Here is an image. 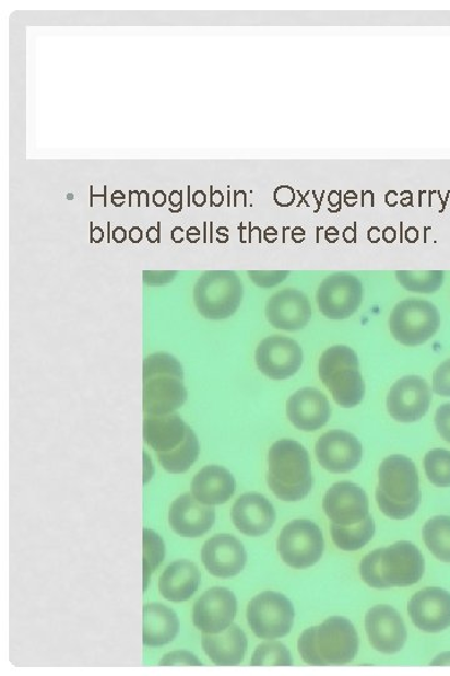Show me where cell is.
<instances>
[{
    "instance_id": "cell-1",
    "label": "cell",
    "mask_w": 450,
    "mask_h": 676,
    "mask_svg": "<svg viewBox=\"0 0 450 676\" xmlns=\"http://www.w3.org/2000/svg\"><path fill=\"white\" fill-rule=\"evenodd\" d=\"M376 491L378 506L391 518L404 520L421 505L419 475L410 457L392 455L379 467Z\"/></svg>"
},
{
    "instance_id": "cell-2",
    "label": "cell",
    "mask_w": 450,
    "mask_h": 676,
    "mask_svg": "<svg viewBox=\"0 0 450 676\" xmlns=\"http://www.w3.org/2000/svg\"><path fill=\"white\" fill-rule=\"evenodd\" d=\"M359 638L353 623L344 618L327 619L319 627L307 629L299 638L298 650L308 665L340 666L357 656Z\"/></svg>"
},
{
    "instance_id": "cell-3",
    "label": "cell",
    "mask_w": 450,
    "mask_h": 676,
    "mask_svg": "<svg viewBox=\"0 0 450 676\" xmlns=\"http://www.w3.org/2000/svg\"><path fill=\"white\" fill-rule=\"evenodd\" d=\"M268 487L283 501H299L313 487L308 451L299 442L282 439L268 453Z\"/></svg>"
},
{
    "instance_id": "cell-4",
    "label": "cell",
    "mask_w": 450,
    "mask_h": 676,
    "mask_svg": "<svg viewBox=\"0 0 450 676\" xmlns=\"http://www.w3.org/2000/svg\"><path fill=\"white\" fill-rule=\"evenodd\" d=\"M319 377L333 400L345 409L358 406L366 395L356 351L345 345L327 349L319 359Z\"/></svg>"
},
{
    "instance_id": "cell-5",
    "label": "cell",
    "mask_w": 450,
    "mask_h": 676,
    "mask_svg": "<svg viewBox=\"0 0 450 676\" xmlns=\"http://www.w3.org/2000/svg\"><path fill=\"white\" fill-rule=\"evenodd\" d=\"M440 324L438 308L422 299H406L398 303L388 319L389 331L394 340L406 348H417L428 342L437 334Z\"/></svg>"
},
{
    "instance_id": "cell-6",
    "label": "cell",
    "mask_w": 450,
    "mask_h": 676,
    "mask_svg": "<svg viewBox=\"0 0 450 676\" xmlns=\"http://www.w3.org/2000/svg\"><path fill=\"white\" fill-rule=\"evenodd\" d=\"M244 301V284L236 273H205L194 289L197 311L206 319H227L236 314Z\"/></svg>"
},
{
    "instance_id": "cell-7",
    "label": "cell",
    "mask_w": 450,
    "mask_h": 676,
    "mask_svg": "<svg viewBox=\"0 0 450 676\" xmlns=\"http://www.w3.org/2000/svg\"><path fill=\"white\" fill-rule=\"evenodd\" d=\"M276 548L283 561L291 568L313 567L324 551L322 531L310 520H294L283 528Z\"/></svg>"
},
{
    "instance_id": "cell-8",
    "label": "cell",
    "mask_w": 450,
    "mask_h": 676,
    "mask_svg": "<svg viewBox=\"0 0 450 676\" xmlns=\"http://www.w3.org/2000/svg\"><path fill=\"white\" fill-rule=\"evenodd\" d=\"M247 619L258 638L280 639L288 636L293 628V604L281 593L264 592L249 603Z\"/></svg>"
},
{
    "instance_id": "cell-9",
    "label": "cell",
    "mask_w": 450,
    "mask_h": 676,
    "mask_svg": "<svg viewBox=\"0 0 450 676\" xmlns=\"http://www.w3.org/2000/svg\"><path fill=\"white\" fill-rule=\"evenodd\" d=\"M363 285L356 276L335 273L327 277L317 291V305L329 319H347L359 310Z\"/></svg>"
},
{
    "instance_id": "cell-10",
    "label": "cell",
    "mask_w": 450,
    "mask_h": 676,
    "mask_svg": "<svg viewBox=\"0 0 450 676\" xmlns=\"http://www.w3.org/2000/svg\"><path fill=\"white\" fill-rule=\"evenodd\" d=\"M303 359L300 345L287 336L267 337L256 350L258 370L272 380H287L296 375Z\"/></svg>"
},
{
    "instance_id": "cell-11",
    "label": "cell",
    "mask_w": 450,
    "mask_h": 676,
    "mask_svg": "<svg viewBox=\"0 0 450 676\" xmlns=\"http://www.w3.org/2000/svg\"><path fill=\"white\" fill-rule=\"evenodd\" d=\"M431 404V389L421 376H405L389 389L387 410L398 422L411 423L426 416Z\"/></svg>"
},
{
    "instance_id": "cell-12",
    "label": "cell",
    "mask_w": 450,
    "mask_h": 676,
    "mask_svg": "<svg viewBox=\"0 0 450 676\" xmlns=\"http://www.w3.org/2000/svg\"><path fill=\"white\" fill-rule=\"evenodd\" d=\"M318 463L332 474H347L357 469L362 462L363 448L353 433L331 430L317 441Z\"/></svg>"
},
{
    "instance_id": "cell-13",
    "label": "cell",
    "mask_w": 450,
    "mask_h": 676,
    "mask_svg": "<svg viewBox=\"0 0 450 676\" xmlns=\"http://www.w3.org/2000/svg\"><path fill=\"white\" fill-rule=\"evenodd\" d=\"M237 614V597L228 588L213 587L194 605L193 621L203 634H220L228 629Z\"/></svg>"
},
{
    "instance_id": "cell-14",
    "label": "cell",
    "mask_w": 450,
    "mask_h": 676,
    "mask_svg": "<svg viewBox=\"0 0 450 676\" xmlns=\"http://www.w3.org/2000/svg\"><path fill=\"white\" fill-rule=\"evenodd\" d=\"M421 550L410 541L395 543L382 550V570L391 587H406L417 584L424 574Z\"/></svg>"
},
{
    "instance_id": "cell-15",
    "label": "cell",
    "mask_w": 450,
    "mask_h": 676,
    "mask_svg": "<svg viewBox=\"0 0 450 676\" xmlns=\"http://www.w3.org/2000/svg\"><path fill=\"white\" fill-rule=\"evenodd\" d=\"M366 630L371 646L383 654L401 652L408 638L401 615L389 605H377L367 613Z\"/></svg>"
},
{
    "instance_id": "cell-16",
    "label": "cell",
    "mask_w": 450,
    "mask_h": 676,
    "mask_svg": "<svg viewBox=\"0 0 450 676\" xmlns=\"http://www.w3.org/2000/svg\"><path fill=\"white\" fill-rule=\"evenodd\" d=\"M324 513L338 525H356L369 516V501L365 490L352 482H338L323 500Z\"/></svg>"
},
{
    "instance_id": "cell-17",
    "label": "cell",
    "mask_w": 450,
    "mask_h": 676,
    "mask_svg": "<svg viewBox=\"0 0 450 676\" xmlns=\"http://www.w3.org/2000/svg\"><path fill=\"white\" fill-rule=\"evenodd\" d=\"M248 555L244 544L229 534H220L208 540L202 549V561L208 573L221 579L237 576L244 571Z\"/></svg>"
},
{
    "instance_id": "cell-18",
    "label": "cell",
    "mask_w": 450,
    "mask_h": 676,
    "mask_svg": "<svg viewBox=\"0 0 450 676\" xmlns=\"http://www.w3.org/2000/svg\"><path fill=\"white\" fill-rule=\"evenodd\" d=\"M265 317L268 323L281 331H299L310 323V301L298 290H282L268 300Z\"/></svg>"
},
{
    "instance_id": "cell-19",
    "label": "cell",
    "mask_w": 450,
    "mask_h": 676,
    "mask_svg": "<svg viewBox=\"0 0 450 676\" xmlns=\"http://www.w3.org/2000/svg\"><path fill=\"white\" fill-rule=\"evenodd\" d=\"M408 611L415 627L426 632H440L450 627V594L443 588L428 587L415 594Z\"/></svg>"
},
{
    "instance_id": "cell-20",
    "label": "cell",
    "mask_w": 450,
    "mask_h": 676,
    "mask_svg": "<svg viewBox=\"0 0 450 676\" xmlns=\"http://www.w3.org/2000/svg\"><path fill=\"white\" fill-rule=\"evenodd\" d=\"M331 405L327 396L313 387H305L293 394L287 401L288 420L301 431L322 429L331 419Z\"/></svg>"
},
{
    "instance_id": "cell-21",
    "label": "cell",
    "mask_w": 450,
    "mask_h": 676,
    "mask_svg": "<svg viewBox=\"0 0 450 676\" xmlns=\"http://www.w3.org/2000/svg\"><path fill=\"white\" fill-rule=\"evenodd\" d=\"M169 523L178 535L194 539L211 531L215 523V510L198 501L193 493H185L173 502Z\"/></svg>"
},
{
    "instance_id": "cell-22",
    "label": "cell",
    "mask_w": 450,
    "mask_h": 676,
    "mask_svg": "<svg viewBox=\"0 0 450 676\" xmlns=\"http://www.w3.org/2000/svg\"><path fill=\"white\" fill-rule=\"evenodd\" d=\"M232 518L240 533L257 537L271 531L276 514L271 502L261 493L249 492L236 501Z\"/></svg>"
},
{
    "instance_id": "cell-23",
    "label": "cell",
    "mask_w": 450,
    "mask_h": 676,
    "mask_svg": "<svg viewBox=\"0 0 450 676\" xmlns=\"http://www.w3.org/2000/svg\"><path fill=\"white\" fill-rule=\"evenodd\" d=\"M188 392L183 380L173 376H157L144 383L143 409L145 416L169 415L183 406Z\"/></svg>"
},
{
    "instance_id": "cell-24",
    "label": "cell",
    "mask_w": 450,
    "mask_h": 676,
    "mask_svg": "<svg viewBox=\"0 0 450 676\" xmlns=\"http://www.w3.org/2000/svg\"><path fill=\"white\" fill-rule=\"evenodd\" d=\"M237 488L235 476L222 466H205L199 471L192 482L193 497L204 505L225 504Z\"/></svg>"
},
{
    "instance_id": "cell-25",
    "label": "cell",
    "mask_w": 450,
    "mask_h": 676,
    "mask_svg": "<svg viewBox=\"0 0 450 676\" xmlns=\"http://www.w3.org/2000/svg\"><path fill=\"white\" fill-rule=\"evenodd\" d=\"M188 424L177 413L145 416L144 441L155 453H168L185 441Z\"/></svg>"
},
{
    "instance_id": "cell-26",
    "label": "cell",
    "mask_w": 450,
    "mask_h": 676,
    "mask_svg": "<svg viewBox=\"0 0 450 676\" xmlns=\"http://www.w3.org/2000/svg\"><path fill=\"white\" fill-rule=\"evenodd\" d=\"M204 652L218 666H237L244 662L248 649L245 631L238 626H230L220 634H204Z\"/></svg>"
},
{
    "instance_id": "cell-27",
    "label": "cell",
    "mask_w": 450,
    "mask_h": 676,
    "mask_svg": "<svg viewBox=\"0 0 450 676\" xmlns=\"http://www.w3.org/2000/svg\"><path fill=\"white\" fill-rule=\"evenodd\" d=\"M201 584V573L196 563L179 560L170 563L164 571L161 582V594L169 602H187L198 591Z\"/></svg>"
},
{
    "instance_id": "cell-28",
    "label": "cell",
    "mask_w": 450,
    "mask_h": 676,
    "mask_svg": "<svg viewBox=\"0 0 450 676\" xmlns=\"http://www.w3.org/2000/svg\"><path fill=\"white\" fill-rule=\"evenodd\" d=\"M179 631L177 614L168 606L152 603L143 609V643L157 648L167 645L176 639Z\"/></svg>"
},
{
    "instance_id": "cell-29",
    "label": "cell",
    "mask_w": 450,
    "mask_h": 676,
    "mask_svg": "<svg viewBox=\"0 0 450 676\" xmlns=\"http://www.w3.org/2000/svg\"><path fill=\"white\" fill-rule=\"evenodd\" d=\"M331 533L334 544L343 551H358L374 539L376 533L375 520L367 516L356 525L332 524Z\"/></svg>"
},
{
    "instance_id": "cell-30",
    "label": "cell",
    "mask_w": 450,
    "mask_h": 676,
    "mask_svg": "<svg viewBox=\"0 0 450 676\" xmlns=\"http://www.w3.org/2000/svg\"><path fill=\"white\" fill-rule=\"evenodd\" d=\"M199 441L192 429H188L187 436L181 444L168 453H157L163 469L170 474L187 473L194 465L199 456Z\"/></svg>"
},
{
    "instance_id": "cell-31",
    "label": "cell",
    "mask_w": 450,
    "mask_h": 676,
    "mask_svg": "<svg viewBox=\"0 0 450 676\" xmlns=\"http://www.w3.org/2000/svg\"><path fill=\"white\" fill-rule=\"evenodd\" d=\"M423 540L429 551L443 562H450V517L437 516L423 526Z\"/></svg>"
},
{
    "instance_id": "cell-32",
    "label": "cell",
    "mask_w": 450,
    "mask_h": 676,
    "mask_svg": "<svg viewBox=\"0 0 450 676\" xmlns=\"http://www.w3.org/2000/svg\"><path fill=\"white\" fill-rule=\"evenodd\" d=\"M166 557V545L162 537L150 528L143 532V569H144V592L149 587L150 579L155 570Z\"/></svg>"
},
{
    "instance_id": "cell-33",
    "label": "cell",
    "mask_w": 450,
    "mask_h": 676,
    "mask_svg": "<svg viewBox=\"0 0 450 676\" xmlns=\"http://www.w3.org/2000/svg\"><path fill=\"white\" fill-rule=\"evenodd\" d=\"M157 376H173L180 380L185 378V371L181 363L171 354L157 352L146 357L143 363V380L149 381Z\"/></svg>"
},
{
    "instance_id": "cell-34",
    "label": "cell",
    "mask_w": 450,
    "mask_h": 676,
    "mask_svg": "<svg viewBox=\"0 0 450 676\" xmlns=\"http://www.w3.org/2000/svg\"><path fill=\"white\" fill-rule=\"evenodd\" d=\"M424 470L429 481L438 488L450 487V451L445 448L430 450L424 457Z\"/></svg>"
},
{
    "instance_id": "cell-35",
    "label": "cell",
    "mask_w": 450,
    "mask_h": 676,
    "mask_svg": "<svg viewBox=\"0 0 450 676\" xmlns=\"http://www.w3.org/2000/svg\"><path fill=\"white\" fill-rule=\"evenodd\" d=\"M398 282L406 291L415 293H435L443 285L445 273L431 272H396Z\"/></svg>"
},
{
    "instance_id": "cell-36",
    "label": "cell",
    "mask_w": 450,
    "mask_h": 676,
    "mask_svg": "<svg viewBox=\"0 0 450 676\" xmlns=\"http://www.w3.org/2000/svg\"><path fill=\"white\" fill-rule=\"evenodd\" d=\"M252 665L291 666L293 665V658L287 646L279 643V641H271V643H264L256 649Z\"/></svg>"
},
{
    "instance_id": "cell-37",
    "label": "cell",
    "mask_w": 450,
    "mask_h": 676,
    "mask_svg": "<svg viewBox=\"0 0 450 676\" xmlns=\"http://www.w3.org/2000/svg\"><path fill=\"white\" fill-rule=\"evenodd\" d=\"M382 550L378 549L367 555L360 563V575L363 582L375 588L391 587L383 576L382 570Z\"/></svg>"
},
{
    "instance_id": "cell-38",
    "label": "cell",
    "mask_w": 450,
    "mask_h": 676,
    "mask_svg": "<svg viewBox=\"0 0 450 676\" xmlns=\"http://www.w3.org/2000/svg\"><path fill=\"white\" fill-rule=\"evenodd\" d=\"M433 392L439 396L450 397V359L441 362L433 374Z\"/></svg>"
},
{
    "instance_id": "cell-39",
    "label": "cell",
    "mask_w": 450,
    "mask_h": 676,
    "mask_svg": "<svg viewBox=\"0 0 450 676\" xmlns=\"http://www.w3.org/2000/svg\"><path fill=\"white\" fill-rule=\"evenodd\" d=\"M161 666H202L203 664L198 661V657L186 650H179V652H173L164 655L159 662Z\"/></svg>"
},
{
    "instance_id": "cell-40",
    "label": "cell",
    "mask_w": 450,
    "mask_h": 676,
    "mask_svg": "<svg viewBox=\"0 0 450 676\" xmlns=\"http://www.w3.org/2000/svg\"><path fill=\"white\" fill-rule=\"evenodd\" d=\"M435 422L441 439H445L448 444H450V404H445L439 407Z\"/></svg>"
},
{
    "instance_id": "cell-41",
    "label": "cell",
    "mask_w": 450,
    "mask_h": 676,
    "mask_svg": "<svg viewBox=\"0 0 450 676\" xmlns=\"http://www.w3.org/2000/svg\"><path fill=\"white\" fill-rule=\"evenodd\" d=\"M249 276L252 277V280L254 281L257 285H259V288L270 289L283 282L285 280V277L288 276V273L287 272H272V273L252 272V273H249Z\"/></svg>"
},
{
    "instance_id": "cell-42",
    "label": "cell",
    "mask_w": 450,
    "mask_h": 676,
    "mask_svg": "<svg viewBox=\"0 0 450 676\" xmlns=\"http://www.w3.org/2000/svg\"><path fill=\"white\" fill-rule=\"evenodd\" d=\"M154 474V467L151 462L149 454L144 453V483L149 482L152 479Z\"/></svg>"
},
{
    "instance_id": "cell-43",
    "label": "cell",
    "mask_w": 450,
    "mask_h": 676,
    "mask_svg": "<svg viewBox=\"0 0 450 676\" xmlns=\"http://www.w3.org/2000/svg\"><path fill=\"white\" fill-rule=\"evenodd\" d=\"M431 666H450V652L438 655L435 661L430 663Z\"/></svg>"
},
{
    "instance_id": "cell-44",
    "label": "cell",
    "mask_w": 450,
    "mask_h": 676,
    "mask_svg": "<svg viewBox=\"0 0 450 676\" xmlns=\"http://www.w3.org/2000/svg\"><path fill=\"white\" fill-rule=\"evenodd\" d=\"M129 236H131V241L134 242V244H138V242H141L143 238L142 230L134 228L131 233H129Z\"/></svg>"
}]
</instances>
